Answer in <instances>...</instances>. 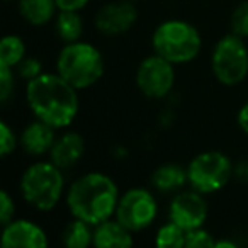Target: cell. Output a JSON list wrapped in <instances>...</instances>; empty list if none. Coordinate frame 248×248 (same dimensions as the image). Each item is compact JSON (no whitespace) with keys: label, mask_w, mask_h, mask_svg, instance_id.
Listing matches in <instances>:
<instances>
[{"label":"cell","mask_w":248,"mask_h":248,"mask_svg":"<svg viewBox=\"0 0 248 248\" xmlns=\"http://www.w3.org/2000/svg\"><path fill=\"white\" fill-rule=\"evenodd\" d=\"M78 89L56 72H43L26 85V104L36 119L56 131L70 128L80 112Z\"/></svg>","instance_id":"6da1fadb"},{"label":"cell","mask_w":248,"mask_h":248,"mask_svg":"<svg viewBox=\"0 0 248 248\" xmlns=\"http://www.w3.org/2000/svg\"><path fill=\"white\" fill-rule=\"evenodd\" d=\"M119 187L104 172H85L66 187L65 206L70 216L97 226L116 213L119 202Z\"/></svg>","instance_id":"7a4b0ae2"},{"label":"cell","mask_w":248,"mask_h":248,"mask_svg":"<svg viewBox=\"0 0 248 248\" xmlns=\"http://www.w3.org/2000/svg\"><path fill=\"white\" fill-rule=\"evenodd\" d=\"M19 192L24 202L38 213H51L60 201L65 199V170L56 167L51 160L32 162L19 179Z\"/></svg>","instance_id":"3957f363"},{"label":"cell","mask_w":248,"mask_h":248,"mask_svg":"<svg viewBox=\"0 0 248 248\" xmlns=\"http://www.w3.org/2000/svg\"><path fill=\"white\" fill-rule=\"evenodd\" d=\"M153 53L175 66L192 63L202 51V36L194 24L184 19L162 21L152 34Z\"/></svg>","instance_id":"277c9868"},{"label":"cell","mask_w":248,"mask_h":248,"mask_svg":"<svg viewBox=\"0 0 248 248\" xmlns=\"http://www.w3.org/2000/svg\"><path fill=\"white\" fill-rule=\"evenodd\" d=\"M106 72V62L95 45L89 41L65 43L56 55V73L75 89L87 90L93 87Z\"/></svg>","instance_id":"5b68a950"},{"label":"cell","mask_w":248,"mask_h":248,"mask_svg":"<svg viewBox=\"0 0 248 248\" xmlns=\"http://www.w3.org/2000/svg\"><path fill=\"white\" fill-rule=\"evenodd\" d=\"M234 177V165L226 153L207 150L197 153L187 163V179L192 189L204 196L223 190Z\"/></svg>","instance_id":"8992f818"},{"label":"cell","mask_w":248,"mask_h":248,"mask_svg":"<svg viewBox=\"0 0 248 248\" xmlns=\"http://www.w3.org/2000/svg\"><path fill=\"white\" fill-rule=\"evenodd\" d=\"M211 72L223 87H236L248 77V46L243 38L230 34L217 39L211 51Z\"/></svg>","instance_id":"52a82bcc"},{"label":"cell","mask_w":248,"mask_h":248,"mask_svg":"<svg viewBox=\"0 0 248 248\" xmlns=\"http://www.w3.org/2000/svg\"><path fill=\"white\" fill-rule=\"evenodd\" d=\"M114 217L135 234L141 233L158 217V201L146 187H131L121 194Z\"/></svg>","instance_id":"ba28073f"},{"label":"cell","mask_w":248,"mask_h":248,"mask_svg":"<svg viewBox=\"0 0 248 248\" xmlns=\"http://www.w3.org/2000/svg\"><path fill=\"white\" fill-rule=\"evenodd\" d=\"M175 65L156 53L145 56L136 66L135 83L146 99L158 100L167 97L175 85Z\"/></svg>","instance_id":"9c48e42d"},{"label":"cell","mask_w":248,"mask_h":248,"mask_svg":"<svg viewBox=\"0 0 248 248\" xmlns=\"http://www.w3.org/2000/svg\"><path fill=\"white\" fill-rule=\"evenodd\" d=\"M209 216V206L204 197L196 189H180L173 194L169 204V219L179 224L182 230L190 231L202 228Z\"/></svg>","instance_id":"30bf717a"},{"label":"cell","mask_w":248,"mask_h":248,"mask_svg":"<svg viewBox=\"0 0 248 248\" xmlns=\"http://www.w3.org/2000/svg\"><path fill=\"white\" fill-rule=\"evenodd\" d=\"M140 12L135 2L129 0H112L100 5L93 17L95 29L107 38H117L129 32L138 22Z\"/></svg>","instance_id":"8fae6325"},{"label":"cell","mask_w":248,"mask_h":248,"mask_svg":"<svg viewBox=\"0 0 248 248\" xmlns=\"http://www.w3.org/2000/svg\"><path fill=\"white\" fill-rule=\"evenodd\" d=\"M0 243L4 248H45L49 240L41 224L26 217H14L11 223L4 224Z\"/></svg>","instance_id":"7c38bea8"},{"label":"cell","mask_w":248,"mask_h":248,"mask_svg":"<svg viewBox=\"0 0 248 248\" xmlns=\"http://www.w3.org/2000/svg\"><path fill=\"white\" fill-rule=\"evenodd\" d=\"M56 141V129L39 119H32L26 124L19 135V148L31 158L48 156Z\"/></svg>","instance_id":"4fadbf2b"},{"label":"cell","mask_w":248,"mask_h":248,"mask_svg":"<svg viewBox=\"0 0 248 248\" xmlns=\"http://www.w3.org/2000/svg\"><path fill=\"white\" fill-rule=\"evenodd\" d=\"M85 140L80 133L65 131L60 136H56V141L49 152L48 158L56 167L68 172L80 163V160L85 155Z\"/></svg>","instance_id":"5bb4252c"},{"label":"cell","mask_w":248,"mask_h":248,"mask_svg":"<svg viewBox=\"0 0 248 248\" xmlns=\"http://www.w3.org/2000/svg\"><path fill=\"white\" fill-rule=\"evenodd\" d=\"M135 245V233L116 217L93 226V247L97 248H128Z\"/></svg>","instance_id":"9a60e30c"},{"label":"cell","mask_w":248,"mask_h":248,"mask_svg":"<svg viewBox=\"0 0 248 248\" xmlns=\"http://www.w3.org/2000/svg\"><path fill=\"white\" fill-rule=\"evenodd\" d=\"M150 184L160 194H175L180 189H184L186 184H189L187 179V167H182L180 163L167 162L158 165L150 175Z\"/></svg>","instance_id":"2e32d148"},{"label":"cell","mask_w":248,"mask_h":248,"mask_svg":"<svg viewBox=\"0 0 248 248\" xmlns=\"http://www.w3.org/2000/svg\"><path fill=\"white\" fill-rule=\"evenodd\" d=\"M19 16L34 28L49 24L58 14L56 0H17Z\"/></svg>","instance_id":"e0dca14e"},{"label":"cell","mask_w":248,"mask_h":248,"mask_svg":"<svg viewBox=\"0 0 248 248\" xmlns=\"http://www.w3.org/2000/svg\"><path fill=\"white\" fill-rule=\"evenodd\" d=\"M53 22L55 32L63 43L80 41L85 32V22L78 11H58Z\"/></svg>","instance_id":"ac0fdd59"},{"label":"cell","mask_w":248,"mask_h":248,"mask_svg":"<svg viewBox=\"0 0 248 248\" xmlns=\"http://www.w3.org/2000/svg\"><path fill=\"white\" fill-rule=\"evenodd\" d=\"M60 236L62 243L68 248H89L93 245V226L83 219L72 217Z\"/></svg>","instance_id":"d6986e66"},{"label":"cell","mask_w":248,"mask_h":248,"mask_svg":"<svg viewBox=\"0 0 248 248\" xmlns=\"http://www.w3.org/2000/svg\"><path fill=\"white\" fill-rule=\"evenodd\" d=\"M28 56V48L21 36L5 34L0 41V65L16 68Z\"/></svg>","instance_id":"ffe728a7"},{"label":"cell","mask_w":248,"mask_h":248,"mask_svg":"<svg viewBox=\"0 0 248 248\" xmlns=\"http://www.w3.org/2000/svg\"><path fill=\"white\" fill-rule=\"evenodd\" d=\"M186 230L169 219L156 230L155 245L160 248H186Z\"/></svg>","instance_id":"44dd1931"},{"label":"cell","mask_w":248,"mask_h":248,"mask_svg":"<svg viewBox=\"0 0 248 248\" xmlns=\"http://www.w3.org/2000/svg\"><path fill=\"white\" fill-rule=\"evenodd\" d=\"M230 29L233 34L248 39V0H243L234 7L230 17Z\"/></svg>","instance_id":"7402d4cb"},{"label":"cell","mask_w":248,"mask_h":248,"mask_svg":"<svg viewBox=\"0 0 248 248\" xmlns=\"http://www.w3.org/2000/svg\"><path fill=\"white\" fill-rule=\"evenodd\" d=\"M19 146V136L12 129V126L7 121L0 123V155L2 158H7L17 150Z\"/></svg>","instance_id":"603a6c76"},{"label":"cell","mask_w":248,"mask_h":248,"mask_svg":"<svg viewBox=\"0 0 248 248\" xmlns=\"http://www.w3.org/2000/svg\"><path fill=\"white\" fill-rule=\"evenodd\" d=\"M14 70L19 78L26 80V82H31V80H34L36 77H39L45 72V70H43V62L38 56H26Z\"/></svg>","instance_id":"cb8c5ba5"},{"label":"cell","mask_w":248,"mask_h":248,"mask_svg":"<svg viewBox=\"0 0 248 248\" xmlns=\"http://www.w3.org/2000/svg\"><path fill=\"white\" fill-rule=\"evenodd\" d=\"M214 236L204 226L187 231L186 234V248H214Z\"/></svg>","instance_id":"d4e9b609"},{"label":"cell","mask_w":248,"mask_h":248,"mask_svg":"<svg viewBox=\"0 0 248 248\" xmlns=\"http://www.w3.org/2000/svg\"><path fill=\"white\" fill-rule=\"evenodd\" d=\"M16 70L0 65V102L5 104L12 97L16 89Z\"/></svg>","instance_id":"484cf974"},{"label":"cell","mask_w":248,"mask_h":248,"mask_svg":"<svg viewBox=\"0 0 248 248\" xmlns=\"http://www.w3.org/2000/svg\"><path fill=\"white\" fill-rule=\"evenodd\" d=\"M16 217V201L14 197L11 196L9 190H2L0 192V224L11 223Z\"/></svg>","instance_id":"4316f807"},{"label":"cell","mask_w":248,"mask_h":248,"mask_svg":"<svg viewBox=\"0 0 248 248\" xmlns=\"http://www.w3.org/2000/svg\"><path fill=\"white\" fill-rule=\"evenodd\" d=\"M92 0H56L60 11H78L82 12Z\"/></svg>","instance_id":"83f0119b"},{"label":"cell","mask_w":248,"mask_h":248,"mask_svg":"<svg viewBox=\"0 0 248 248\" xmlns=\"http://www.w3.org/2000/svg\"><path fill=\"white\" fill-rule=\"evenodd\" d=\"M236 123H238V128L248 136V100L240 107V110H238Z\"/></svg>","instance_id":"f1b7e54d"},{"label":"cell","mask_w":248,"mask_h":248,"mask_svg":"<svg viewBox=\"0 0 248 248\" xmlns=\"http://www.w3.org/2000/svg\"><path fill=\"white\" fill-rule=\"evenodd\" d=\"M234 177L240 182H248V158L241 160L234 165Z\"/></svg>","instance_id":"f546056e"},{"label":"cell","mask_w":248,"mask_h":248,"mask_svg":"<svg viewBox=\"0 0 248 248\" xmlns=\"http://www.w3.org/2000/svg\"><path fill=\"white\" fill-rule=\"evenodd\" d=\"M236 247H238L236 241L230 240V238H219L214 243V248H236Z\"/></svg>","instance_id":"4dcf8cb0"},{"label":"cell","mask_w":248,"mask_h":248,"mask_svg":"<svg viewBox=\"0 0 248 248\" xmlns=\"http://www.w3.org/2000/svg\"><path fill=\"white\" fill-rule=\"evenodd\" d=\"M129 2H135V4H136V2H140V0H129Z\"/></svg>","instance_id":"1f68e13d"},{"label":"cell","mask_w":248,"mask_h":248,"mask_svg":"<svg viewBox=\"0 0 248 248\" xmlns=\"http://www.w3.org/2000/svg\"><path fill=\"white\" fill-rule=\"evenodd\" d=\"M5 2H12V0H5Z\"/></svg>","instance_id":"d6a6232c"}]
</instances>
